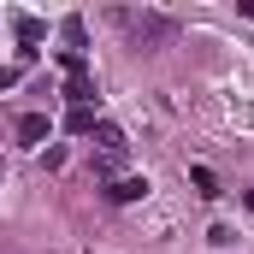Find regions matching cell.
Returning <instances> with one entry per match:
<instances>
[{"label":"cell","mask_w":254,"mask_h":254,"mask_svg":"<svg viewBox=\"0 0 254 254\" xmlns=\"http://www.w3.org/2000/svg\"><path fill=\"white\" fill-rule=\"evenodd\" d=\"M12 83H18V71H12V65H0V89H12Z\"/></svg>","instance_id":"obj_11"},{"label":"cell","mask_w":254,"mask_h":254,"mask_svg":"<svg viewBox=\"0 0 254 254\" xmlns=\"http://www.w3.org/2000/svg\"><path fill=\"white\" fill-rule=\"evenodd\" d=\"M65 101H71V107H95V77H89V71L65 77Z\"/></svg>","instance_id":"obj_5"},{"label":"cell","mask_w":254,"mask_h":254,"mask_svg":"<svg viewBox=\"0 0 254 254\" xmlns=\"http://www.w3.org/2000/svg\"><path fill=\"white\" fill-rule=\"evenodd\" d=\"M107 201H113V207L148 201V178H142V172H130V178H119V184H107Z\"/></svg>","instance_id":"obj_2"},{"label":"cell","mask_w":254,"mask_h":254,"mask_svg":"<svg viewBox=\"0 0 254 254\" xmlns=\"http://www.w3.org/2000/svg\"><path fill=\"white\" fill-rule=\"evenodd\" d=\"M60 36L71 42V54H83V42H89V30H83V18H65V24H60Z\"/></svg>","instance_id":"obj_8"},{"label":"cell","mask_w":254,"mask_h":254,"mask_svg":"<svg viewBox=\"0 0 254 254\" xmlns=\"http://www.w3.org/2000/svg\"><path fill=\"white\" fill-rule=\"evenodd\" d=\"M119 24L130 30L136 48H166V42L178 36V24H172L166 12H119Z\"/></svg>","instance_id":"obj_1"},{"label":"cell","mask_w":254,"mask_h":254,"mask_svg":"<svg viewBox=\"0 0 254 254\" xmlns=\"http://www.w3.org/2000/svg\"><path fill=\"white\" fill-rule=\"evenodd\" d=\"M95 142H101L107 154H119V148H125V130L113 125V119H101V125H95Z\"/></svg>","instance_id":"obj_7"},{"label":"cell","mask_w":254,"mask_h":254,"mask_svg":"<svg viewBox=\"0 0 254 254\" xmlns=\"http://www.w3.org/2000/svg\"><path fill=\"white\" fill-rule=\"evenodd\" d=\"M243 207H249V213H254V190H249V195H243Z\"/></svg>","instance_id":"obj_12"},{"label":"cell","mask_w":254,"mask_h":254,"mask_svg":"<svg viewBox=\"0 0 254 254\" xmlns=\"http://www.w3.org/2000/svg\"><path fill=\"white\" fill-rule=\"evenodd\" d=\"M207 237H213V249H231V243H237V231H231V225H213Z\"/></svg>","instance_id":"obj_10"},{"label":"cell","mask_w":254,"mask_h":254,"mask_svg":"<svg viewBox=\"0 0 254 254\" xmlns=\"http://www.w3.org/2000/svg\"><path fill=\"white\" fill-rule=\"evenodd\" d=\"M95 125H101L95 107H71V113H65V130H71V136H95Z\"/></svg>","instance_id":"obj_6"},{"label":"cell","mask_w":254,"mask_h":254,"mask_svg":"<svg viewBox=\"0 0 254 254\" xmlns=\"http://www.w3.org/2000/svg\"><path fill=\"white\" fill-rule=\"evenodd\" d=\"M48 130H54L48 113H24V119H18V142H24V148H42V136H48Z\"/></svg>","instance_id":"obj_3"},{"label":"cell","mask_w":254,"mask_h":254,"mask_svg":"<svg viewBox=\"0 0 254 254\" xmlns=\"http://www.w3.org/2000/svg\"><path fill=\"white\" fill-rule=\"evenodd\" d=\"M190 178H195V190H201V195H219V178H213V172H207V166H195Z\"/></svg>","instance_id":"obj_9"},{"label":"cell","mask_w":254,"mask_h":254,"mask_svg":"<svg viewBox=\"0 0 254 254\" xmlns=\"http://www.w3.org/2000/svg\"><path fill=\"white\" fill-rule=\"evenodd\" d=\"M12 30H18V42H24L18 54H36V42L48 36V24H42V18H30V12H18V18H12Z\"/></svg>","instance_id":"obj_4"}]
</instances>
